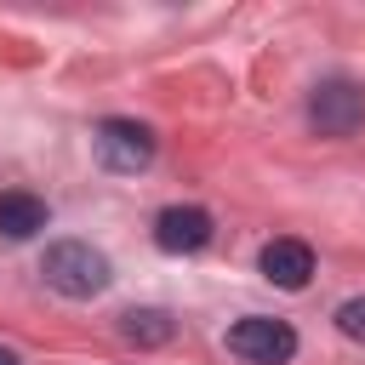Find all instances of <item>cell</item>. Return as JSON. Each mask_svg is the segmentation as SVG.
Returning a JSON list of instances; mask_svg holds the SVG:
<instances>
[{"mask_svg":"<svg viewBox=\"0 0 365 365\" xmlns=\"http://www.w3.org/2000/svg\"><path fill=\"white\" fill-rule=\"evenodd\" d=\"M40 274H46V285H51L57 297H74V302L108 291V279H114V274H108V257H103L97 245H86V240H57V245H46Z\"/></svg>","mask_w":365,"mask_h":365,"instance_id":"1","label":"cell"},{"mask_svg":"<svg viewBox=\"0 0 365 365\" xmlns=\"http://www.w3.org/2000/svg\"><path fill=\"white\" fill-rule=\"evenodd\" d=\"M308 120L319 137H354L365 125V91L354 80H319L308 97Z\"/></svg>","mask_w":365,"mask_h":365,"instance_id":"2","label":"cell"},{"mask_svg":"<svg viewBox=\"0 0 365 365\" xmlns=\"http://www.w3.org/2000/svg\"><path fill=\"white\" fill-rule=\"evenodd\" d=\"M228 354L251 359V365H285L297 354V331L285 319H268V314H251L240 325H228Z\"/></svg>","mask_w":365,"mask_h":365,"instance_id":"3","label":"cell"},{"mask_svg":"<svg viewBox=\"0 0 365 365\" xmlns=\"http://www.w3.org/2000/svg\"><path fill=\"white\" fill-rule=\"evenodd\" d=\"M91 148H97V160L108 171H125L131 177V171H143L154 160V131L143 120H103L97 137H91Z\"/></svg>","mask_w":365,"mask_h":365,"instance_id":"4","label":"cell"},{"mask_svg":"<svg viewBox=\"0 0 365 365\" xmlns=\"http://www.w3.org/2000/svg\"><path fill=\"white\" fill-rule=\"evenodd\" d=\"M154 245L165 257H188V251H205L211 245V211L200 205H165L154 217Z\"/></svg>","mask_w":365,"mask_h":365,"instance_id":"5","label":"cell"},{"mask_svg":"<svg viewBox=\"0 0 365 365\" xmlns=\"http://www.w3.org/2000/svg\"><path fill=\"white\" fill-rule=\"evenodd\" d=\"M308 274H314V251H308L302 240L279 234V240H268V245H262V279H274L279 291H302V285H308Z\"/></svg>","mask_w":365,"mask_h":365,"instance_id":"6","label":"cell"},{"mask_svg":"<svg viewBox=\"0 0 365 365\" xmlns=\"http://www.w3.org/2000/svg\"><path fill=\"white\" fill-rule=\"evenodd\" d=\"M40 228H46V200H34L23 188L0 194V234L6 240H34Z\"/></svg>","mask_w":365,"mask_h":365,"instance_id":"7","label":"cell"},{"mask_svg":"<svg viewBox=\"0 0 365 365\" xmlns=\"http://www.w3.org/2000/svg\"><path fill=\"white\" fill-rule=\"evenodd\" d=\"M171 314L165 308H125L120 314V336L125 342H137V348H160V342H171Z\"/></svg>","mask_w":365,"mask_h":365,"instance_id":"8","label":"cell"},{"mask_svg":"<svg viewBox=\"0 0 365 365\" xmlns=\"http://www.w3.org/2000/svg\"><path fill=\"white\" fill-rule=\"evenodd\" d=\"M336 331H342L348 342H365V297H348V302L336 308Z\"/></svg>","mask_w":365,"mask_h":365,"instance_id":"9","label":"cell"},{"mask_svg":"<svg viewBox=\"0 0 365 365\" xmlns=\"http://www.w3.org/2000/svg\"><path fill=\"white\" fill-rule=\"evenodd\" d=\"M0 365H23V359H17V354H11V348H0Z\"/></svg>","mask_w":365,"mask_h":365,"instance_id":"10","label":"cell"}]
</instances>
